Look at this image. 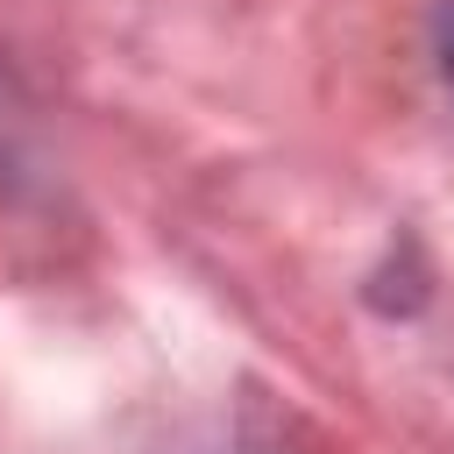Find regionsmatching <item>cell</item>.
<instances>
[{"label":"cell","mask_w":454,"mask_h":454,"mask_svg":"<svg viewBox=\"0 0 454 454\" xmlns=\"http://www.w3.org/2000/svg\"><path fill=\"white\" fill-rule=\"evenodd\" d=\"M433 57H440V71L454 85V7H440V21H433Z\"/></svg>","instance_id":"6da1fadb"}]
</instances>
